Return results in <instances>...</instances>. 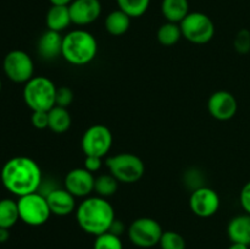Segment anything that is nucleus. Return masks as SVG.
Here are the masks:
<instances>
[{
    "label": "nucleus",
    "mask_w": 250,
    "mask_h": 249,
    "mask_svg": "<svg viewBox=\"0 0 250 249\" xmlns=\"http://www.w3.org/2000/svg\"><path fill=\"white\" fill-rule=\"evenodd\" d=\"M0 178L5 189L20 198L38 192L43 175L33 159L28 156H15L4 164Z\"/></svg>",
    "instance_id": "obj_1"
},
{
    "label": "nucleus",
    "mask_w": 250,
    "mask_h": 249,
    "mask_svg": "<svg viewBox=\"0 0 250 249\" xmlns=\"http://www.w3.org/2000/svg\"><path fill=\"white\" fill-rule=\"evenodd\" d=\"M76 219L85 233L97 237L109 231L116 216L114 208L106 198L94 195L84 198L78 204L76 209Z\"/></svg>",
    "instance_id": "obj_2"
},
{
    "label": "nucleus",
    "mask_w": 250,
    "mask_h": 249,
    "mask_svg": "<svg viewBox=\"0 0 250 249\" xmlns=\"http://www.w3.org/2000/svg\"><path fill=\"white\" fill-rule=\"evenodd\" d=\"M98 54V42L85 29H73L63 36L61 56L68 63L83 66L92 62Z\"/></svg>",
    "instance_id": "obj_3"
},
{
    "label": "nucleus",
    "mask_w": 250,
    "mask_h": 249,
    "mask_svg": "<svg viewBox=\"0 0 250 249\" xmlns=\"http://www.w3.org/2000/svg\"><path fill=\"white\" fill-rule=\"evenodd\" d=\"M58 87L44 76H34L24 83L23 100L32 111H49L55 106Z\"/></svg>",
    "instance_id": "obj_4"
},
{
    "label": "nucleus",
    "mask_w": 250,
    "mask_h": 249,
    "mask_svg": "<svg viewBox=\"0 0 250 249\" xmlns=\"http://www.w3.org/2000/svg\"><path fill=\"white\" fill-rule=\"evenodd\" d=\"M109 172L122 183H134L143 177L146 166L136 154L119 153L106 159Z\"/></svg>",
    "instance_id": "obj_5"
},
{
    "label": "nucleus",
    "mask_w": 250,
    "mask_h": 249,
    "mask_svg": "<svg viewBox=\"0 0 250 249\" xmlns=\"http://www.w3.org/2000/svg\"><path fill=\"white\" fill-rule=\"evenodd\" d=\"M20 220L28 226H42L51 216L45 195L39 192L20 197L17 200Z\"/></svg>",
    "instance_id": "obj_6"
},
{
    "label": "nucleus",
    "mask_w": 250,
    "mask_h": 249,
    "mask_svg": "<svg viewBox=\"0 0 250 249\" xmlns=\"http://www.w3.org/2000/svg\"><path fill=\"white\" fill-rule=\"evenodd\" d=\"M182 36L193 44H207L214 38L215 24L203 12H189L180 23Z\"/></svg>",
    "instance_id": "obj_7"
},
{
    "label": "nucleus",
    "mask_w": 250,
    "mask_h": 249,
    "mask_svg": "<svg viewBox=\"0 0 250 249\" xmlns=\"http://www.w3.org/2000/svg\"><path fill=\"white\" fill-rule=\"evenodd\" d=\"M2 70L11 82L27 83L34 77V63L31 56L23 50L9 51L2 60Z\"/></svg>",
    "instance_id": "obj_8"
},
{
    "label": "nucleus",
    "mask_w": 250,
    "mask_h": 249,
    "mask_svg": "<svg viewBox=\"0 0 250 249\" xmlns=\"http://www.w3.org/2000/svg\"><path fill=\"white\" fill-rule=\"evenodd\" d=\"M163 227L151 217H139L128 227V238L139 248H151L160 242Z\"/></svg>",
    "instance_id": "obj_9"
},
{
    "label": "nucleus",
    "mask_w": 250,
    "mask_h": 249,
    "mask_svg": "<svg viewBox=\"0 0 250 249\" xmlns=\"http://www.w3.org/2000/svg\"><path fill=\"white\" fill-rule=\"evenodd\" d=\"M112 133L104 124H93L85 129L81 139V146L84 155L104 158L112 146Z\"/></svg>",
    "instance_id": "obj_10"
},
{
    "label": "nucleus",
    "mask_w": 250,
    "mask_h": 249,
    "mask_svg": "<svg viewBox=\"0 0 250 249\" xmlns=\"http://www.w3.org/2000/svg\"><path fill=\"white\" fill-rule=\"evenodd\" d=\"M220 204H221V200L216 190L207 186L192 190V194L189 197L190 210L193 214L203 219L214 216L219 211Z\"/></svg>",
    "instance_id": "obj_11"
},
{
    "label": "nucleus",
    "mask_w": 250,
    "mask_h": 249,
    "mask_svg": "<svg viewBox=\"0 0 250 249\" xmlns=\"http://www.w3.org/2000/svg\"><path fill=\"white\" fill-rule=\"evenodd\" d=\"M208 110L214 119L219 121H229L238 110V103L232 93L219 90L210 95L208 100Z\"/></svg>",
    "instance_id": "obj_12"
},
{
    "label": "nucleus",
    "mask_w": 250,
    "mask_h": 249,
    "mask_svg": "<svg viewBox=\"0 0 250 249\" xmlns=\"http://www.w3.org/2000/svg\"><path fill=\"white\" fill-rule=\"evenodd\" d=\"M95 177L84 167L73 168L66 175L63 185L65 188L76 198H87L94 192Z\"/></svg>",
    "instance_id": "obj_13"
},
{
    "label": "nucleus",
    "mask_w": 250,
    "mask_h": 249,
    "mask_svg": "<svg viewBox=\"0 0 250 249\" xmlns=\"http://www.w3.org/2000/svg\"><path fill=\"white\" fill-rule=\"evenodd\" d=\"M71 21L77 26H88L99 19L102 4L99 0H73L68 5Z\"/></svg>",
    "instance_id": "obj_14"
},
{
    "label": "nucleus",
    "mask_w": 250,
    "mask_h": 249,
    "mask_svg": "<svg viewBox=\"0 0 250 249\" xmlns=\"http://www.w3.org/2000/svg\"><path fill=\"white\" fill-rule=\"evenodd\" d=\"M46 202L50 208L51 215L56 216H67L76 211V197L71 194L66 188H55L45 195Z\"/></svg>",
    "instance_id": "obj_15"
},
{
    "label": "nucleus",
    "mask_w": 250,
    "mask_h": 249,
    "mask_svg": "<svg viewBox=\"0 0 250 249\" xmlns=\"http://www.w3.org/2000/svg\"><path fill=\"white\" fill-rule=\"evenodd\" d=\"M62 41L63 37L61 36L60 32L46 29L39 37L38 44H37L39 56L46 61L55 60L56 58L61 56V53H62Z\"/></svg>",
    "instance_id": "obj_16"
},
{
    "label": "nucleus",
    "mask_w": 250,
    "mask_h": 249,
    "mask_svg": "<svg viewBox=\"0 0 250 249\" xmlns=\"http://www.w3.org/2000/svg\"><path fill=\"white\" fill-rule=\"evenodd\" d=\"M227 234L232 243L250 246V215H238L229 222Z\"/></svg>",
    "instance_id": "obj_17"
},
{
    "label": "nucleus",
    "mask_w": 250,
    "mask_h": 249,
    "mask_svg": "<svg viewBox=\"0 0 250 249\" xmlns=\"http://www.w3.org/2000/svg\"><path fill=\"white\" fill-rule=\"evenodd\" d=\"M45 23L48 29H50V31L61 32L67 28L72 23L68 6L51 5L50 9L46 12Z\"/></svg>",
    "instance_id": "obj_18"
},
{
    "label": "nucleus",
    "mask_w": 250,
    "mask_h": 249,
    "mask_svg": "<svg viewBox=\"0 0 250 249\" xmlns=\"http://www.w3.org/2000/svg\"><path fill=\"white\" fill-rule=\"evenodd\" d=\"M161 14L167 20V22L181 23L182 20L189 14V2L188 0H163Z\"/></svg>",
    "instance_id": "obj_19"
},
{
    "label": "nucleus",
    "mask_w": 250,
    "mask_h": 249,
    "mask_svg": "<svg viewBox=\"0 0 250 249\" xmlns=\"http://www.w3.org/2000/svg\"><path fill=\"white\" fill-rule=\"evenodd\" d=\"M129 27H131V17L120 9L111 11L105 19V29L111 36H122L128 31Z\"/></svg>",
    "instance_id": "obj_20"
},
{
    "label": "nucleus",
    "mask_w": 250,
    "mask_h": 249,
    "mask_svg": "<svg viewBox=\"0 0 250 249\" xmlns=\"http://www.w3.org/2000/svg\"><path fill=\"white\" fill-rule=\"evenodd\" d=\"M49 115V126L48 128L56 134L65 133L70 129L72 119L66 107H61L55 105L51 110L48 111Z\"/></svg>",
    "instance_id": "obj_21"
},
{
    "label": "nucleus",
    "mask_w": 250,
    "mask_h": 249,
    "mask_svg": "<svg viewBox=\"0 0 250 249\" xmlns=\"http://www.w3.org/2000/svg\"><path fill=\"white\" fill-rule=\"evenodd\" d=\"M20 220L19 205L11 198L0 199V228L10 229Z\"/></svg>",
    "instance_id": "obj_22"
},
{
    "label": "nucleus",
    "mask_w": 250,
    "mask_h": 249,
    "mask_svg": "<svg viewBox=\"0 0 250 249\" xmlns=\"http://www.w3.org/2000/svg\"><path fill=\"white\" fill-rule=\"evenodd\" d=\"M158 41L164 46H172L178 43L182 38V31H181L180 23H173V22H166L161 24L158 29Z\"/></svg>",
    "instance_id": "obj_23"
},
{
    "label": "nucleus",
    "mask_w": 250,
    "mask_h": 249,
    "mask_svg": "<svg viewBox=\"0 0 250 249\" xmlns=\"http://www.w3.org/2000/svg\"><path fill=\"white\" fill-rule=\"evenodd\" d=\"M119 189V181L111 173H102L95 177L94 192L103 198H109L114 195Z\"/></svg>",
    "instance_id": "obj_24"
},
{
    "label": "nucleus",
    "mask_w": 250,
    "mask_h": 249,
    "mask_svg": "<svg viewBox=\"0 0 250 249\" xmlns=\"http://www.w3.org/2000/svg\"><path fill=\"white\" fill-rule=\"evenodd\" d=\"M119 9L129 17H141L148 11L150 0H116Z\"/></svg>",
    "instance_id": "obj_25"
},
{
    "label": "nucleus",
    "mask_w": 250,
    "mask_h": 249,
    "mask_svg": "<svg viewBox=\"0 0 250 249\" xmlns=\"http://www.w3.org/2000/svg\"><path fill=\"white\" fill-rule=\"evenodd\" d=\"M93 249H124L121 238L111 232H105L95 237Z\"/></svg>",
    "instance_id": "obj_26"
},
{
    "label": "nucleus",
    "mask_w": 250,
    "mask_h": 249,
    "mask_svg": "<svg viewBox=\"0 0 250 249\" xmlns=\"http://www.w3.org/2000/svg\"><path fill=\"white\" fill-rule=\"evenodd\" d=\"M159 246L161 249H186V241L178 232L165 231L163 232Z\"/></svg>",
    "instance_id": "obj_27"
},
{
    "label": "nucleus",
    "mask_w": 250,
    "mask_h": 249,
    "mask_svg": "<svg viewBox=\"0 0 250 249\" xmlns=\"http://www.w3.org/2000/svg\"><path fill=\"white\" fill-rule=\"evenodd\" d=\"M233 46L237 53L248 54L250 51V32L248 29H241L236 34L233 41Z\"/></svg>",
    "instance_id": "obj_28"
},
{
    "label": "nucleus",
    "mask_w": 250,
    "mask_h": 249,
    "mask_svg": "<svg viewBox=\"0 0 250 249\" xmlns=\"http://www.w3.org/2000/svg\"><path fill=\"white\" fill-rule=\"evenodd\" d=\"M73 102V92L68 87H59L56 90L55 105L67 109Z\"/></svg>",
    "instance_id": "obj_29"
},
{
    "label": "nucleus",
    "mask_w": 250,
    "mask_h": 249,
    "mask_svg": "<svg viewBox=\"0 0 250 249\" xmlns=\"http://www.w3.org/2000/svg\"><path fill=\"white\" fill-rule=\"evenodd\" d=\"M31 122L34 128L45 129L49 126L48 111H32Z\"/></svg>",
    "instance_id": "obj_30"
},
{
    "label": "nucleus",
    "mask_w": 250,
    "mask_h": 249,
    "mask_svg": "<svg viewBox=\"0 0 250 249\" xmlns=\"http://www.w3.org/2000/svg\"><path fill=\"white\" fill-rule=\"evenodd\" d=\"M185 180H186V182H187V185L189 186L193 190L197 189V188L203 187L202 173H200L198 170H195V168H193V170L188 171V172L186 173Z\"/></svg>",
    "instance_id": "obj_31"
},
{
    "label": "nucleus",
    "mask_w": 250,
    "mask_h": 249,
    "mask_svg": "<svg viewBox=\"0 0 250 249\" xmlns=\"http://www.w3.org/2000/svg\"><path fill=\"white\" fill-rule=\"evenodd\" d=\"M102 159L103 158H99V156L87 155L84 159V168L92 173L97 172V171H99L100 168H102V165H103Z\"/></svg>",
    "instance_id": "obj_32"
},
{
    "label": "nucleus",
    "mask_w": 250,
    "mask_h": 249,
    "mask_svg": "<svg viewBox=\"0 0 250 249\" xmlns=\"http://www.w3.org/2000/svg\"><path fill=\"white\" fill-rule=\"evenodd\" d=\"M239 203L247 214L250 215V181L247 182L239 193Z\"/></svg>",
    "instance_id": "obj_33"
},
{
    "label": "nucleus",
    "mask_w": 250,
    "mask_h": 249,
    "mask_svg": "<svg viewBox=\"0 0 250 249\" xmlns=\"http://www.w3.org/2000/svg\"><path fill=\"white\" fill-rule=\"evenodd\" d=\"M125 229H126V226H125L124 222H122L121 220H119V219H115L114 221H112L111 226H110L109 231H107V232H111V233L116 234V236L120 237L122 233H124Z\"/></svg>",
    "instance_id": "obj_34"
},
{
    "label": "nucleus",
    "mask_w": 250,
    "mask_h": 249,
    "mask_svg": "<svg viewBox=\"0 0 250 249\" xmlns=\"http://www.w3.org/2000/svg\"><path fill=\"white\" fill-rule=\"evenodd\" d=\"M10 238V232L7 228H0V243H5Z\"/></svg>",
    "instance_id": "obj_35"
},
{
    "label": "nucleus",
    "mask_w": 250,
    "mask_h": 249,
    "mask_svg": "<svg viewBox=\"0 0 250 249\" xmlns=\"http://www.w3.org/2000/svg\"><path fill=\"white\" fill-rule=\"evenodd\" d=\"M51 5H60V6H68L73 0H49Z\"/></svg>",
    "instance_id": "obj_36"
},
{
    "label": "nucleus",
    "mask_w": 250,
    "mask_h": 249,
    "mask_svg": "<svg viewBox=\"0 0 250 249\" xmlns=\"http://www.w3.org/2000/svg\"><path fill=\"white\" fill-rule=\"evenodd\" d=\"M229 249H249V246H246V244L242 243H232L229 247Z\"/></svg>",
    "instance_id": "obj_37"
},
{
    "label": "nucleus",
    "mask_w": 250,
    "mask_h": 249,
    "mask_svg": "<svg viewBox=\"0 0 250 249\" xmlns=\"http://www.w3.org/2000/svg\"><path fill=\"white\" fill-rule=\"evenodd\" d=\"M1 87H2V84H1V78H0V92H1Z\"/></svg>",
    "instance_id": "obj_38"
}]
</instances>
